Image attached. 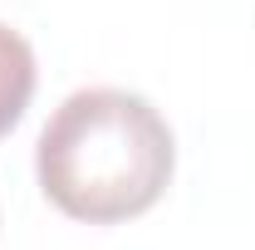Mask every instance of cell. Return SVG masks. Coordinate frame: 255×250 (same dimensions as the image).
<instances>
[{
	"instance_id": "cell-1",
	"label": "cell",
	"mask_w": 255,
	"mask_h": 250,
	"mask_svg": "<svg viewBox=\"0 0 255 250\" xmlns=\"http://www.w3.org/2000/svg\"><path fill=\"white\" fill-rule=\"evenodd\" d=\"M172 127L128 89H79L39 132V187L64 216L118 226L152 211L172 182Z\"/></svg>"
},
{
	"instance_id": "cell-2",
	"label": "cell",
	"mask_w": 255,
	"mask_h": 250,
	"mask_svg": "<svg viewBox=\"0 0 255 250\" xmlns=\"http://www.w3.org/2000/svg\"><path fill=\"white\" fill-rule=\"evenodd\" d=\"M34 98V49L10 25H0V137L25 118Z\"/></svg>"
}]
</instances>
